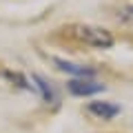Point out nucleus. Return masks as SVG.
<instances>
[{
  "label": "nucleus",
  "instance_id": "nucleus-2",
  "mask_svg": "<svg viewBox=\"0 0 133 133\" xmlns=\"http://www.w3.org/2000/svg\"><path fill=\"white\" fill-rule=\"evenodd\" d=\"M69 91L73 95H93V93H100L104 91V84L91 80V78H73L69 82Z\"/></svg>",
  "mask_w": 133,
  "mask_h": 133
},
{
  "label": "nucleus",
  "instance_id": "nucleus-3",
  "mask_svg": "<svg viewBox=\"0 0 133 133\" xmlns=\"http://www.w3.org/2000/svg\"><path fill=\"white\" fill-rule=\"evenodd\" d=\"M89 113L95 115L100 120H111L120 113V107L113 104V102H91L89 104Z\"/></svg>",
  "mask_w": 133,
  "mask_h": 133
},
{
  "label": "nucleus",
  "instance_id": "nucleus-5",
  "mask_svg": "<svg viewBox=\"0 0 133 133\" xmlns=\"http://www.w3.org/2000/svg\"><path fill=\"white\" fill-rule=\"evenodd\" d=\"M31 80L36 82V89H38L40 93H42V98L47 100V102H56V93H53V89L47 84V80H42L40 76H33Z\"/></svg>",
  "mask_w": 133,
  "mask_h": 133
},
{
  "label": "nucleus",
  "instance_id": "nucleus-4",
  "mask_svg": "<svg viewBox=\"0 0 133 133\" xmlns=\"http://www.w3.org/2000/svg\"><path fill=\"white\" fill-rule=\"evenodd\" d=\"M53 62L58 64V69H60V71L73 73V76H78V78H91V76L95 73L93 69H89V66L76 64V62H69V60H60V58H53Z\"/></svg>",
  "mask_w": 133,
  "mask_h": 133
},
{
  "label": "nucleus",
  "instance_id": "nucleus-1",
  "mask_svg": "<svg viewBox=\"0 0 133 133\" xmlns=\"http://www.w3.org/2000/svg\"><path fill=\"white\" fill-rule=\"evenodd\" d=\"M66 38L76 40L80 44L87 47H95V49H109L113 44V36L111 31L102 27H91V24H69V27L62 29Z\"/></svg>",
  "mask_w": 133,
  "mask_h": 133
}]
</instances>
